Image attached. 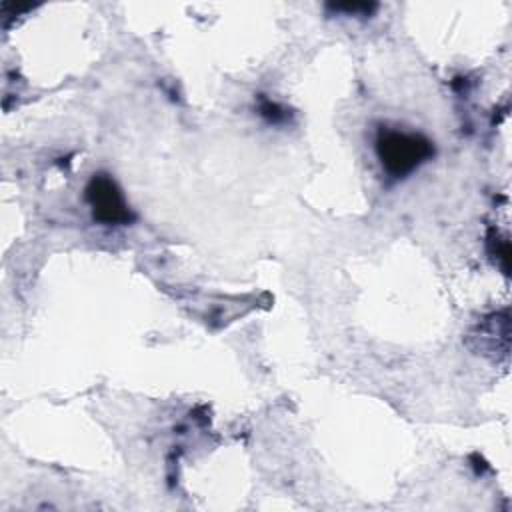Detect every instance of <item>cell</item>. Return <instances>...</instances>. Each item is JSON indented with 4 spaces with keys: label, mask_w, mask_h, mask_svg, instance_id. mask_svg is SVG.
<instances>
[{
    "label": "cell",
    "mask_w": 512,
    "mask_h": 512,
    "mask_svg": "<svg viewBox=\"0 0 512 512\" xmlns=\"http://www.w3.org/2000/svg\"><path fill=\"white\" fill-rule=\"evenodd\" d=\"M376 148L382 166L394 176L408 174L432 154V146L426 138L398 130H382Z\"/></svg>",
    "instance_id": "1"
},
{
    "label": "cell",
    "mask_w": 512,
    "mask_h": 512,
    "mask_svg": "<svg viewBox=\"0 0 512 512\" xmlns=\"http://www.w3.org/2000/svg\"><path fill=\"white\" fill-rule=\"evenodd\" d=\"M92 214L104 224H126L130 220V210L118 190V186L108 176H94L86 190Z\"/></svg>",
    "instance_id": "2"
}]
</instances>
